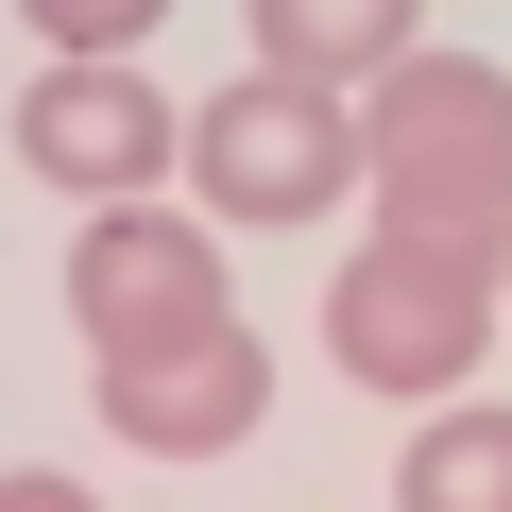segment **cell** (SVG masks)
Wrapping results in <instances>:
<instances>
[{
	"mask_svg": "<svg viewBox=\"0 0 512 512\" xmlns=\"http://www.w3.org/2000/svg\"><path fill=\"white\" fill-rule=\"evenodd\" d=\"M359 205L376 239H444V256H495L512 274V69L478 52H410L376 103H359Z\"/></svg>",
	"mask_w": 512,
	"mask_h": 512,
	"instance_id": "cell-1",
	"label": "cell"
},
{
	"mask_svg": "<svg viewBox=\"0 0 512 512\" xmlns=\"http://www.w3.org/2000/svg\"><path fill=\"white\" fill-rule=\"evenodd\" d=\"M478 342H495V256H444V239H359L325 274V359L393 410H444L478 393Z\"/></svg>",
	"mask_w": 512,
	"mask_h": 512,
	"instance_id": "cell-2",
	"label": "cell"
},
{
	"mask_svg": "<svg viewBox=\"0 0 512 512\" xmlns=\"http://www.w3.org/2000/svg\"><path fill=\"white\" fill-rule=\"evenodd\" d=\"M359 171H376V154H359V103H342V86H291V69H256V86H222V103L188 120L205 222H325Z\"/></svg>",
	"mask_w": 512,
	"mask_h": 512,
	"instance_id": "cell-3",
	"label": "cell"
},
{
	"mask_svg": "<svg viewBox=\"0 0 512 512\" xmlns=\"http://www.w3.org/2000/svg\"><path fill=\"white\" fill-rule=\"evenodd\" d=\"M18 154L69 188V205H154L188 171V120L137 86V52H52L35 103H18Z\"/></svg>",
	"mask_w": 512,
	"mask_h": 512,
	"instance_id": "cell-4",
	"label": "cell"
},
{
	"mask_svg": "<svg viewBox=\"0 0 512 512\" xmlns=\"http://www.w3.org/2000/svg\"><path fill=\"white\" fill-rule=\"evenodd\" d=\"M69 325H86V359H154V342L222 325V256H205V222H188V205H103L86 256H69Z\"/></svg>",
	"mask_w": 512,
	"mask_h": 512,
	"instance_id": "cell-5",
	"label": "cell"
},
{
	"mask_svg": "<svg viewBox=\"0 0 512 512\" xmlns=\"http://www.w3.org/2000/svg\"><path fill=\"white\" fill-rule=\"evenodd\" d=\"M256 410H274V359H256L239 308L188 325V342H154V359H103V427L137 461H222V444H256Z\"/></svg>",
	"mask_w": 512,
	"mask_h": 512,
	"instance_id": "cell-6",
	"label": "cell"
},
{
	"mask_svg": "<svg viewBox=\"0 0 512 512\" xmlns=\"http://www.w3.org/2000/svg\"><path fill=\"white\" fill-rule=\"evenodd\" d=\"M239 18H256V69L342 86V103H376V86L427 52V0H239Z\"/></svg>",
	"mask_w": 512,
	"mask_h": 512,
	"instance_id": "cell-7",
	"label": "cell"
},
{
	"mask_svg": "<svg viewBox=\"0 0 512 512\" xmlns=\"http://www.w3.org/2000/svg\"><path fill=\"white\" fill-rule=\"evenodd\" d=\"M393 512H512V410H427L393 461Z\"/></svg>",
	"mask_w": 512,
	"mask_h": 512,
	"instance_id": "cell-8",
	"label": "cell"
},
{
	"mask_svg": "<svg viewBox=\"0 0 512 512\" xmlns=\"http://www.w3.org/2000/svg\"><path fill=\"white\" fill-rule=\"evenodd\" d=\"M18 18H35L52 52H137V35L171 18V0H18Z\"/></svg>",
	"mask_w": 512,
	"mask_h": 512,
	"instance_id": "cell-9",
	"label": "cell"
},
{
	"mask_svg": "<svg viewBox=\"0 0 512 512\" xmlns=\"http://www.w3.org/2000/svg\"><path fill=\"white\" fill-rule=\"evenodd\" d=\"M0 512H103L86 478H52V461H18V478H0Z\"/></svg>",
	"mask_w": 512,
	"mask_h": 512,
	"instance_id": "cell-10",
	"label": "cell"
},
{
	"mask_svg": "<svg viewBox=\"0 0 512 512\" xmlns=\"http://www.w3.org/2000/svg\"><path fill=\"white\" fill-rule=\"evenodd\" d=\"M0 18H18V0H0Z\"/></svg>",
	"mask_w": 512,
	"mask_h": 512,
	"instance_id": "cell-11",
	"label": "cell"
}]
</instances>
